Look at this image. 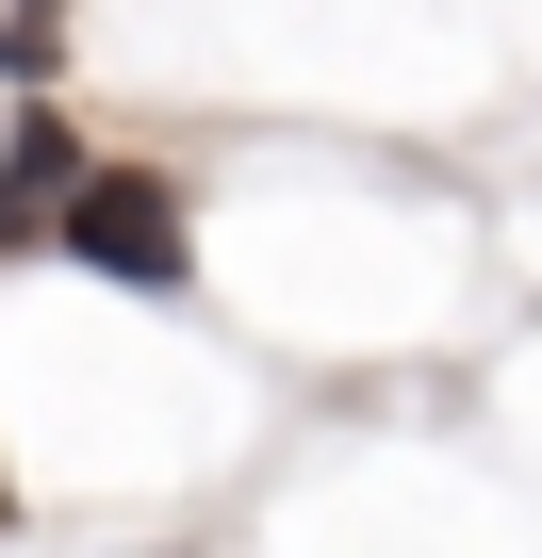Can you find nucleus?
Wrapping results in <instances>:
<instances>
[{
	"label": "nucleus",
	"mask_w": 542,
	"mask_h": 558,
	"mask_svg": "<svg viewBox=\"0 0 542 558\" xmlns=\"http://www.w3.org/2000/svg\"><path fill=\"white\" fill-rule=\"evenodd\" d=\"M50 230H67L99 279H148V296H181V197H165V181H132V165H83Z\"/></svg>",
	"instance_id": "nucleus-1"
},
{
	"label": "nucleus",
	"mask_w": 542,
	"mask_h": 558,
	"mask_svg": "<svg viewBox=\"0 0 542 558\" xmlns=\"http://www.w3.org/2000/svg\"><path fill=\"white\" fill-rule=\"evenodd\" d=\"M67 181H83V148H67L50 116H17V148H0V246H50Z\"/></svg>",
	"instance_id": "nucleus-2"
}]
</instances>
